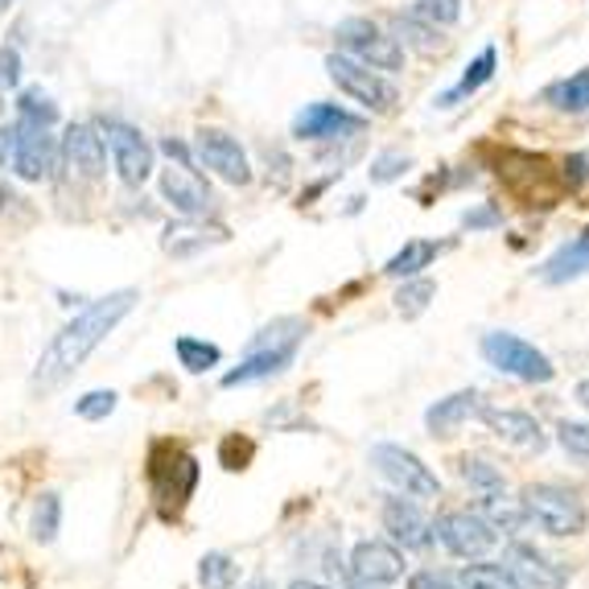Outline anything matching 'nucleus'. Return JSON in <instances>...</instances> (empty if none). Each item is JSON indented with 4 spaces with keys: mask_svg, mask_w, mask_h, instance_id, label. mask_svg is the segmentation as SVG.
Returning <instances> with one entry per match:
<instances>
[{
    "mask_svg": "<svg viewBox=\"0 0 589 589\" xmlns=\"http://www.w3.org/2000/svg\"><path fill=\"white\" fill-rule=\"evenodd\" d=\"M161 153H165L170 161H190V149L182 141H173V136H165V141H161Z\"/></svg>",
    "mask_w": 589,
    "mask_h": 589,
    "instance_id": "nucleus-45",
    "label": "nucleus"
},
{
    "mask_svg": "<svg viewBox=\"0 0 589 589\" xmlns=\"http://www.w3.org/2000/svg\"><path fill=\"white\" fill-rule=\"evenodd\" d=\"M252 458H256V441H247V437H240V433L223 437V446H219L223 470H247V461Z\"/></svg>",
    "mask_w": 589,
    "mask_h": 589,
    "instance_id": "nucleus-38",
    "label": "nucleus"
},
{
    "mask_svg": "<svg viewBox=\"0 0 589 589\" xmlns=\"http://www.w3.org/2000/svg\"><path fill=\"white\" fill-rule=\"evenodd\" d=\"M557 446L577 461H589V420H561L557 425Z\"/></svg>",
    "mask_w": 589,
    "mask_h": 589,
    "instance_id": "nucleus-36",
    "label": "nucleus"
},
{
    "mask_svg": "<svg viewBox=\"0 0 589 589\" xmlns=\"http://www.w3.org/2000/svg\"><path fill=\"white\" fill-rule=\"evenodd\" d=\"M288 589H331V586H322V581H293Z\"/></svg>",
    "mask_w": 589,
    "mask_h": 589,
    "instance_id": "nucleus-47",
    "label": "nucleus"
},
{
    "mask_svg": "<svg viewBox=\"0 0 589 589\" xmlns=\"http://www.w3.org/2000/svg\"><path fill=\"white\" fill-rule=\"evenodd\" d=\"M372 466L379 470V478H388L392 487L408 499H437L441 495V478L433 475L413 449L379 441V446H372Z\"/></svg>",
    "mask_w": 589,
    "mask_h": 589,
    "instance_id": "nucleus-9",
    "label": "nucleus"
},
{
    "mask_svg": "<svg viewBox=\"0 0 589 589\" xmlns=\"http://www.w3.org/2000/svg\"><path fill=\"white\" fill-rule=\"evenodd\" d=\"M231 231L219 227V223H206V219H182V223H170L165 235H161V247H165V256L173 260H190L206 252V247H219L227 244Z\"/></svg>",
    "mask_w": 589,
    "mask_h": 589,
    "instance_id": "nucleus-21",
    "label": "nucleus"
},
{
    "mask_svg": "<svg viewBox=\"0 0 589 589\" xmlns=\"http://www.w3.org/2000/svg\"><path fill=\"white\" fill-rule=\"evenodd\" d=\"M478 408H483V396H478V388L454 392V396L437 400L429 413H425V429H429L433 437H454V433H458L466 420L478 417Z\"/></svg>",
    "mask_w": 589,
    "mask_h": 589,
    "instance_id": "nucleus-22",
    "label": "nucleus"
},
{
    "mask_svg": "<svg viewBox=\"0 0 589 589\" xmlns=\"http://www.w3.org/2000/svg\"><path fill=\"white\" fill-rule=\"evenodd\" d=\"M351 589H375V586H363V581H355V586H351Z\"/></svg>",
    "mask_w": 589,
    "mask_h": 589,
    "instance_id": "nucleus-50",
    "label": "nucleus"
},
{
    "mask_svg": "<svg viewBox=\"0 0 589 589\" xmlns=\"http://www.w3.org/2000/svg\"><path fill=\"white\" fill-rule=\"evenodd\" d=\"M144 475H149V490H153V499L161 504V511L177 516L190 504L194 487H199V458L186 454L177 441H153Z\"/></svg>",
    "mask_w": 589,
    "mask_h": 589,
    "instance_id": "nucleus-4",
    "label": "nucleus"
},
{
    "mask_svg": "<svg viewBox=\"0 0 589 589\" xmlns=\"http://www.w3.org/2000/svg\"><path fill=\"white\" fill-rule=\"evenodd\" d=\"M478 417L487 425L504 446L524 449V454H545L548 449V433L540 429V420L532 413H519V408H478Z\"/></svg>",
    "mask_w": 589,
    "mask_h": 589,
    "instance_id": "nucleus-17",
    "label": "nucleus"
},
{
    "mask_svg": "<svg viewBox=\"0 0 589 589\" xmlns=\"http://www.w3.org/2000/svg\"><path fill=\"white\" fill-rule=\"evenodd\" d=\"M408 170H413V158H404V153H379L372 161V182L375 186H388V182L404 177Z\"/></svg>",
    "mask_w": 589,
    "mask_h": 589,
    "instance_id": "nucleus-39",
    "label": "nucleus"
},
{
    "mask_svg": "<svg viewBox=\"0 0 589 589\" xmlns=\"http://www.w3.org/2000/svg\"><path fill=\"white\" fill-rule=\"evenodd\" d=\"M194 149H199L202 165H206L211 173H219L223 182H231V186H247V182H252V165H247L244 144L235 141L231 132L199 129V141H194Z\"/></svg>",
    "mask_w": 589,
    "mask_h": 589,
    "instance_id": "nucleus-14",
    "label": "nucleus"
},
{
    "mask_svg": "<svg viewBox=\"0 0 589 589\" xmlns=\"http://www.w3.org/2000/svg\"><path fill=\"white\" fill-rule=\"evenodd\" d=\"M115 404H120V396H115L112 388H95V392H87V396H79V400H74V417L108 420L115 413Z\"/></svg>",
    "mask_w": 589,
    "mask_h": 589,
    "instance_id": "nucleus-37",
    "label": "nucleus"
},
{
    "mask_svg": "<svg viewBox=\"0 0 589 589\" xmlns=\"http://www.w3.org/2000/svg\"><path fill=\"white\" fill-rule=\"evenodd\" d=\"M235 581H240V561L231 552H206L199 561L202 589H235Z\"/></svg>",
    "mask_w": 589,
    "mask_h": 589,
    "instance_id": "nucleus-31",
    "label": "nucleus"
},
{
    "mask_svg": "<svg viewBox=\"0 0 589 589\" xmlns=\"http://www.w3.org/2000/svg\"><path fill=\"white\" fill-rule=\"evenodd\" d=\"M173 355H177V363H182L190 375H206L223 363V351H219L215 343H202V338H190V334L173 338Z\"/></svg>",
    "mask_w": 589,
    "mask_h": 589,
    "instance_id": "nucleus-28",
    "label": "nucleus"
},
{
    "mask_svg": "<svg viewBox=\"0 0 589 589\" xmlns=\"http://www.w3.org/2000/svg\"><path fill=\"white\" fill-rule=\"evenodd\" d=\"M384 532L392 536V545L408 552H425L433 545V524L408 495H396L384 504Z\"/></svg>",
    "mask_w": 589,
    "mask_h": 589,
    "instance_id": "nucleus-19",
    "label": "nucleus"
},
{
    "mask_svg": "<svg viewBox=\"0 0 589 589\" xmlns=\"http://www.w3.org/2000/svg\"><path fill=\"white\" fill-rule=\"evenodd\" d=\"M58 153H62L67 165H71L79 177H87V182H100L103 173H108V144H103L95 124H71L67 136H62V144H58Z\"/></svg>",
    "mask_w": 589,
    "mask_h": 589,
    "instance_id": "nucleus-18",
    "label": "nucleus"
},
{
    "mask_svg": "<svg viewBox=\"0 0 589 589\" xmlns=\"http://www.w3.org/2000/svg\"><path fill=\"white\" fill-rule=\"evenodd\" d=\"M507 573L516 577L519 589H565L569 573L557 561H548L545 552L532 545H507Z\"/></svg>",
    "mask_w": 589,
    "mask_h": 589,
    "instance_id": "nucleus-20",
    "label": "nucleus"
},
{
    "mask_svg": "<svg viewBox=\"0 0 589 589\" xmlns=\"http://www.w3.org/2000/svg\"><path fill=\"white\" fill-rule=\"evenodd\" d=\"M351 577L363 586H396L404 581V552L388 540H359L351 552Z\"/></svg>",
    "mask_w": 589,
    "mask_h": 589,
    "instance_id": "nucleus-16",
    "label": "nucleus"
},
{
    "mask_svg": "<svg viewBox=\"0 0 589 589\" xmlns=\"http://www.w3.org/2000/svg\"><path fill=\"white\" fill-rule=\"evenodd\" d=\"M396 42L413 45L420 54H441L446 50V38L437 33V26H429L425 17H396Z\"/></svg>",
    "mask_w": 589,
    "mask_h": 589,
    "instance_id": "nucleus-27",
    "label": "nucleus"
},
{
    "mask_svg": "<svg viewBox=\"0 0 589 589\" xmlns=\"http://www.w3.org/2000/svg\"><path fill=\"white\" fill-rule=\"evenodd\" d=\"M499 177L507 182V190L524 199L528 206H552L557 194H561V182L545 158H532V153H504V165H499Z\"/></svg>",
    "mask_w": 589,
    "mask_h": 589,
    "instance_id": "nucleus-12",
    "label": "nucleus"
},
{
    "mask_svg": "<svg viewBox=\"0 0 589 589\" xmlns=\"http://www.w3.org/2000/svg\"><path fill=\"white\" fill-rule=\"evenodd\" d=\"M408 589H461V581L458 573H446V569H420L408 577Z\"/></svg>",
    "mask_w": 589,
    "mask_h": 589,
    "instance_id": "nucleus-41",
    "label": "nucleus"
},
{
    "mask_svg": "<svg viewBox=\"0 0 589 589\" xmlns=\"http://www.w3.org/2000/svg\"><path fill=\"white\" fill-rule=\"evenodd\" d=\"M334 38H338V50H346V58H355L372 71H400L404 67V45L388 38L372 17H346L343 26L334 29Z\"/></svg>",
    "mask_w": 589,
    "mask_h": 589,
    "instance_id": "nucleus-8",
    "label": "nucleus"
},
{
    "mask_svg": "<svg viewBox=\"0 0 589 589\" xmlns=\"http://www.w3.org/2000/svg\"><path fill=\"white\" fill-rule=\"evenodd\" d=\"M581 182H589V158L586 153H573V158L565 161V186L577 190Z\"/></svg>",
    "mask_w": 589,
    "mask_h": 589,
    "instance_id": "nucleus-44",
    "label": "nucleus"
},
{
    "mask_svg": "<svg viewBox=\"0 0 589 589\" xmlns=\"http://www.w3.org/2000/svg\"><path fill=\"white\" fill-rule=\"evenodd\" d=\"M0 115H4V87H0Z\"/></svg>",
    "mask_w": 589,
    "mask_h": 589,
    "instance_id": "nucleus-49",
    "label": "nucleus"
},
{
    "mask_svg": "<svg viewBox=\"0 0 589 589\" xmlns=\"http://www.w3.org/2000/svg\"><path fill=\"white\" fill-rule=\"evenodd\" d=\"M363 129H367V120L338 108V103H309L293 120V136L297 141H351Z\"/></svg>",
    "mask_w": 589,
    "mask_h": 589,
    "instance_id": "nucleus-15",
    "label": "nucleus"
},
{
    "mask_svg": "<svg viewBox=\"0 0 589 589\" xmlns=\"http://www.w3.org/2000/svg\"><path fill=\"white\" fill-rule=\"evenodd\" d=\"M483 359L499 375H511V379H524V384H552V375H557L552 359L540 346H532L528 338H519L511 331L483 334Z\"/></svg>",
    "mask_w": 589,
    "mask_h": 589,
    "instance_id": "nucleus-6",
    "label": "nucleus"
},
{
    "mask_svg": "<svg viewBox=\"0 0 589 589\" xmlns=\"http://www.w3.org/2000/svg\"><path fill=\"white\" fill-rule=\"evenodd\" d=\"M9 4H13V0H0V9H9Z\"/></svg>",
    "mask_w": 589,
    "mask_h": 589,
    "instance_id": "nucleus-51",
    "label": "nucleus"
},
{
    "mask_svg": "<svg viewBox=\"0 0 589 589\" xmlns=\"http://www.w3.org/2000/svg\"><path fill=\"white\" fill-rule=\"evenodd\" d=\"M581 276H589V227L577 235L573 244H565L561 252H552L540 264L545 285H569V281H581Z\"/></svg>",
    "mask_w": 589,
    "mask_h": 589,
    "instance_id": "nucleus-23",
    "label": "nucleus"
},
{
    "mask_svg": "<svg viewBox=\"0 0 589 589\" xmlns=\"http://www.w3.org/2000/svg\"><path fill=\"white\" fill-rule=\"evenodd\" d=\"M247 589H276L268 577H256V581H247Z\"/></svg>",
    "mask_w": 589,
    "mask_h": 589,
    "instance_id": "nucleus-48",
    "label": "nucleus"
},
{
    "mask_svg": "<svg viewBox=\"0 0 589 589\" xmlns=\"http://www.w3.org/2000/svg\"><path fill=\"white\" fill-rule=\"evenodd\" d=\"M17 115L29 120V124H42V129H54L58 124V103L45 95L42 87H26L17 95Z\"/></svg>",
    "mask_w": 589,
    "mask_h": 589,
    "instance_id": "nucleus-33",
    "label": "nucleus"
},
{
    "mask_svg": "<svg viewBox=\"0 0 589 589\" xmlns=\"http://www.w3.org/2000/svg\"><path fill=\"white\" fill-rule=\"evenodd\" d=\"M305 334H309V326H305L302 317H276V322H268L247 343V355L240 359V367L223 375V388H247V384H260V379H273V375L288 372L293 359H297V351H302Z\"/></svg>",
    "mask_w": 589,
    "mask_h": 589,
    "instance_id": "nucleus-2",
    "label": "nucleus"
},
{
    "mask_svg": "<svg viewBox=\"0 0 589 589\" xmlns=\"http://www.w3.org/2000/svg\"><path fill=\"white\" fill-rule=\"evenodd\" d=\"M441 252H446V244H433V240H408V244H404L400 252L384 264V273L396 276V281H408V276H417L420 268H429Z\"/></svg>",
    "mask_w": 589,
    "mask_h": 589,
    "instance_id": "nucleus-25",
    "label": "nucleus"
},
{
    "mask_svg": "<svg viewBox=\"0 0 589 589\" xmlns=\"http://www.w3.org/2000/svg\"><path fill=\"white\" fill-rule=\"evenodd\" d=\"M499 223H504V211H499L495 202H487V206H478V211H466V215H461V227H470V231L499 227Z\"/></svg>",
    "mask_w": 589,
    "mask_h": 589,
    "instance_id": "nucleus-42",
    "label": "nucleus"
},
{
    "mask_svg": "<svg viewBox=\"0 0 589 589\" xmlns=\"http://www.w3.org/2000/svg\"><path fill=\"white\" fill-rule=\"evenodd\" d=\"M136 302H141L136 288H115V293H108V297L87 305L83 314H74L71 322L45 343L42 359L33 367V388L38 392L62 388V384L108 343V334L136 309Z\"/></svg>",
    "mask_w": 589,
    "mask_h": 589,
    "instance_id": "nucleus-1",
    "label": "nucleus"
},
{
    "mask_svg": "<svg viewBox=\"0 0 589 589\" xmlns=\"http://www.w3.org/2000/svg\"><path fill=\"white\" fill-rule=\"evenodd\" d=\"M95 129H100L103 144L112 149V161H115L120 182H124L129 190L144 186V182L153 177V144L144 141V132L132 129L129 120H100Z\"/></svg>",
    "mask_w": 589,
    "mask_h": 589,
    "instance_id": "nucleus-10",
    "label": "nucleus"
},
{
    "mask_svg": "<svg viewBox=\"0 0 589 589\" xmlns=\"http://www.w3.org/2000/svg\"><path fill=\"white\" fill-rule=\"evenodd\" d=\"M58 528H62V499L54 490H45L42 499L33 504V540L38 545H54Z\"/></svg>",
    "mask_w": 589,
    "mask_h": 589,
    "instance_id": "nucleus-34",
    "label": "nucleus"
},
{
    "mask_svg": "<svg viewBox=\"0 0 589 589\" xmlns=\"http://www.w3.org/2000/svg\"><path fill=\"white\" fill-rule=\"evenodd\" d=\"M433 536L458 557V561H483L490 557L504 536L490 528L487 519L475 516V511H446V516L433 524Z\"/></svg>",
    "mask_w": 589,
    "mask_h": 589,
    "instance_id": "nucleus-11",
    "label": "nucleus"
},
{
    "mask_svg": "<svg viewBox=\"0 0 589 589\" xmlns=\"http://www.w3.org/2000/svg\"><path fill=\"white\" fill-rule=\"evenodd\" d=\"M392 302H396V314L413 322V317H420L433 302H437V285L425 281V276H408V281L396 288V297H392Z\"/></svg>",
    "mask_w": 589,
    "mask_h": 589,
    "instance_id": "nucleus-29",
    "label": "nucleus"
},
{
    "mask_svg": "<svg viewBox=\"0 0 589 589\" xmlns=\"http://www.w3.org/2000/svg\"><path fill=\"white\" fill-rule=\"evenodd\" d=\"M475 516L487 519L499 536H519V532H528V524H532L528 511H524V504H519V499H504V495H483Z\"/></svg>",
    "mask_w": 589,
    "mask_h": 589,
    "instance_id": "nucleus-24",
    "label": "nucleus"
},
{
    "mask_svg": "<svg viewBox=\"0 0 589 589\" xmlns=\"http://www.w3.org/2000/svg\"><path fill=\"white\" fill-rule=\"evenodd\" d=\"M461 589H519V581L507 573V565H478L470 561L458 573Z\"/></svg>",
    "mask_w": 589,
    "mask_h": 589,
    "instance_id": "nucleus-35",
    "label": "nucleus"
},
{
    "mask_svg": "<svg viewBox=\"0 0 589 589\" xmlns=\"http://www.w3.org/2000/svg\"><path fill=\"white\" fill-rule=\"evenodd\" d=\"M326 71H331V83L338 87L343 95H351L355 103H363L367 112H375V115L396 112L400 91H396V83H388L379 71H372V67H363V62H355V58H346V54L326 58Z\"/></svg>",
    "mask_w": 589,
    "mask_h": 589,
    "instance_id": "nucleus-7",
    "label": "nucleus"
},
{
    "mask_svg": "<svg viewBox=\"0 0 589 589\" xmlns=\"http://www.w3.org/2000/svg\"><path fill=\"white\" fill-rule=\"evenodd\" d=\"M417 17L429 26H454L461 17V0H417Z\"/></svg>",
    "mask_w": 589,
    "mask_h": 589,
    "instance_id": "nucleus-40",
    "label": "nucleus"
},
{
    "mask_svg": "<svg viewBox=\"0 0 589 589\" xmlns=\"http://www.w3.org/2000/svg\"><path fill=\"white\" fill-rule=\"evenodd\" d=\"M58 141L50 136V129L42 124H29L17 115L13 124L0 129V161L21 177V182H50L58 170Z\"/></svg>",
    "mask_w": 589,
    "mask_h": 589,
    "instance_id": "nucleus-3",
    "label": "nucleus"
},
{
    "mask_svg": "<svg viewBox=\"0 0 589 589\" xmlns=\"http://www.w3.org/2000/svg\"><path fill=\"white\" fill-rule=\"evenodd\" d=\"M573 396H577V404H581V408H586V413H589V379H581V384H577Z\"/></svg>",
    "mask_w": 589,
    "mask_h": 589,
    "instance_id": "nucleus-46",
    "label": "nucleus"
},
{
    "mask_svg": "<svg viewBox=\"0 0 589 589\" xmlns=\"http://www.w3.org/2000/svg\"><path fill=\"white\" fill-rule=\"evenodd\" d=\"M519 504H524L528 519H532L540 532L557 536V540L581 536L589 524L586 504H581L569 487H557V483H532V487H524Z\"/></svg>",
    "mask_w": 589,
    "mask_h": 589,
    "instance_id": "nucleus-5",
    "label": "nucleus"
},
{
    "mask_svg": "<svg viewBox=\"0 0 589 589\" xmlns=\"http://www.w3.org/2000/svg\"><path fill=\"white\" fill-rule=\"evenodd\" d=\"M158 186L161 199L170 202L182 219H206L215 211V194L206 186V177L194 170V161H173L170 170H161Z\"/></svg>",
    "mask_w": 589,
    "mask_h": 589,
    "instance_id": "nucleus-13",
    "label": "nucleus"
},
{
    "mask_svg": "<svg viewBox=\"0 0 589 589\" xmlns=\"http://www.w3.org/2000/svg\"><path fill=\"white\" fill-rule=\"evenodd\" d=\"M548 103L552 108H561V112H589V67L586 71L569 74L565 83H552L548 87Z\"/></svg>",
    "mask_w": 589,
    "mask_h": 589,
    "instance_id": "nucleus-30",
    "label": "nucleus"
},
{
    "mask_svg": "<svg viewBox=\"0 0 589 589\" xmlns=\"http://www.w3.org/2000/svg\"><path fill=\"white\" fill-rule=\"evenodd\" d=\"M21 83V54L17 50H0V87Z\"/></svg>",
    "mask_w": 589,
    "mask_h": 589,
    "instance_id": "nucleus-43",
    "label": "nucleus"
},
{
    "mask_svg": "<svg viewBox=\"0 0 589 589\" xmlns=\"http://www.w3.org/2000/svg\"><path fill=\"white\" fill-rule=\"evenodd\" d=\"M458 475H461V483H470L478 495H504L507 490L504 470H499V466H490L487 458H461Z\"/></svg>",
    "mask_w": 589,
    "mask_h": 589,
    "instance_id": "nucleus-32",
    "label": "nucleus"
},
{
    "mask_svg": "<svg viewBox=\"0 0 589 589\" xmlns=\"http://www.w3.org/2000/svg\"><path fill=\"white\" fill-rule=\"evenodd\" d=\"M495 67H499V54H495V45H487V50H483V54H478L475 62L466 67V74H461V79H458V87H454V91H446V95L437 100V108H454V103H458V100H466V95H475L478 87L490 83V74H495Z\"/></svg>",
    "mask_w": 589,
    "mask_h": 589,
    "instance_id": "nucleus-26",
    "label": "nucleus"
}]
</instances>
